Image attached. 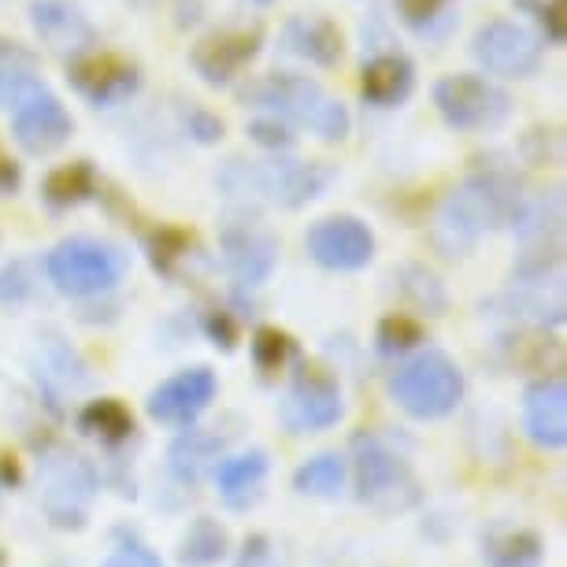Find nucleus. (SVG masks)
<instances>
[{
	"instance_id": "1",
	"label": "nucleus",
	"mask_w": 567,
	"mask_h": 567,
	"mask_svg": "<svg viewBox=\"0 0 567 567\" xmlns=\"http://www.w3.org/2000/svg\"><path fill=\"white\" fill-rule=\"evenodd\" d=\"M519 178L505 167L475 171L464 186L453 189L434 212L431 241L445 260H460L478 245L486 230L501 227L519 208Z\"/></svg>"
},
{
	"instance_id": "2",
	"label": "nucleus",
	"mask_w": 567,
	"mask_h": 567,
	"mask_svg": "<svg viewBox=\"0 0 567 567\" xmlns=\"http://www.w3.org/2000/svg\"><path fill=\"white\" fill-rule=\"evenodd\" d=\"M256 109H264L267 115L293 126H308L312 134H319L323 142H341L349 134V109L341 101H334L319 82L305 79V74H267L264 82H256L245 93Z\"/></svg>"
},
{
	"instance_id": "3",
	"label": "nucleus",
	"mask_w": 567,
	"mask_h": 567,
	"mask_svg": "<svg viewBox=\"0 0 567 567\" xmlns=\"http://www.w3.org/2000/svg\"><path fill=\"white\" fill-rule=\"evenodd\" d=\"M334 171L327 164H297V159H267V164H245L230 159L216 175V186L227 197H256L282 208H301L330 186Z\"/></svg>"
},
{
	"instance_id": "4",
	"label": "nucleus",
	"mask_w": 567,
	"mask_h": 567,
	"mask_svg": "<svg viewBox=\"0 0 567 567\" xmlns=\"http://www.w3.org/2000/svg\"><path fill=\"white\" fill-rule=\"evenodd\" d=\"M390 398L412 420H445L464 401V371L442 349H423L390 379Z\"/></svg>"
},
{
	"instance_id": "5",
	"label": "nucleus",
	"mask_w": 567,
	"mask_h": 567,
	"mask_svg": "<svg viewBox=\"0 0 567 567\" xmlns=\"http://www.w3.org/2000/svg\"><path fill=\"white\" fill-rule=\"evenodd\" d=\"M38 478H41V508H45L52 527L60 530L85 527L90 505L97 497V471H93L90 460L56 445L49 453H41Z\"/></svg>"
},
{
	"instance_id": "6",
	"label": "nucleus",
	"mask_w": 567,
	"mask_h": 567,
	"mask_svg": "<svg viewBox=\"0 0 567 567\" xmlns=\"http://www.w3.org/2000/svg\"><path fill=\"white\" fill-rule=\"evenodd\" d=\"M45 271L60 293L68 297H97L123 282L126 256L109 241L97 238H68L49 252Z\"/></svg>"
},
{
	"instance_id": "7",
	"label": "nucleus",
	"mask_w": 567,
	"mask_h": 567,
	"mask_svg": "<svg viewBox=\"0 0 567 567\" xmlns=\"http://www.w3.org/2000/svg\"><path fill=\"white\" fill-rule=\"evenodd\" d=\"M352 464H357V489L363 505L379 512H404L420 501V483L412 467L379 434L352 437Z\"/></svg>"
},
{
	"instance_id": "8",
	"label": "nucleus",
	"mask_w": 567,
	"mask_h": 567,
	"mask_svg": "<svg viewBox=\"0 0 567 567\" xmlns=\"http://www.w3.org/2000/svg\"><path fill=\"white\" fill-rule=\"evenodd\" d=\"M434 104L453 131H467V134L497 131L512 115L508 93L494 82L478 79V74H445L434 85Z\"/></svg>"
},
{
	"instance_id": "9",
	"label": "nucleus",
	"mask_w": 567,
	"mask_h": 567,
	"mask_svg": "<svg viewBox=\"0 0 567 567\" xmlns=\"http://www.w3.org/2000/svg\"><path fill=\"white\" fill-rule=\"evenodd\" d=\"M346 415L341 404V386L334 374H327L323 368L308 363L293 374L290 390L282 401V426L290 434H319L338 426V420Z\"/></svg>"
},
{
	"instance_id": "10",
	"label": "nucleus",
	"mask_w": 567,
	"mask_h": 567,
	"mask_svg": "<svg viewBox=\"0 0 567 567\" xmlns=\"http://www.w3.org/2000/svg\"><path fill=\"white\" fill-rule=\"evenodd\" d=\"M12 104H16L12 109V134L27 153H34V156L52 153V148H60L74 131L71 112L34 79H27L23 85H19Z\"/></svg>"
},
{
	"instance_id": "11",
	"label": "nucleus",
	"mask_w": 567,
	"mask_h": 567,
	"mask_svg": "<svg viewBox=\"0 0 567 567\" xmlns=\"http://www.w3.org/2000/svg\"><path fill=\"white\" fill-rule=\"evenodd\" d=\"M219 393V379L212 368H186L178 374H171L167 382L148 393V420H156L159 426H171V431H186L194 426L200 415L208 412V404L216 401Z\"/></svg>"
},
{
	"instance_id": "12",
	"label": "nucleus",
	"mask_w": 567,
	"mask_h": 567,
	"mask_svg": "<svg viewBox=\"0 0 567 567\" xmlns=\"http://www.w3.org/2000/svg\"><path fill=\"white\" fill-rule=\"evenodd\" d=\"M71 85L82 93L90 104L97 109H112V104L131 101L142 85V74H137V63L126 56H115V52H82L71 63Z\"/></svg>"
},
{
	"instance_id": "13",
	"label": "nucleus",
	"mask_w": 567,
	"mask_h": 567,
	"mask_svg": "<svg viewBox=\"0 0 567 567\" xmlns=\"http://www.w3.org/2000/svg\"><path fill=\"white\" fill-rule=\"evenodd\" d=\"M471 52L489 74H505V79H523L542 63V41L527 27L497 19L486 23L471 41Z\"/></svg>"
},
{
	"instance_id": "14",
	"label": "nucleus",
	"mask_w": 567,
	"mask_h": 567,
	"mask_svg": "<svg viewBox=\"0 0 567 567\" xmlns=\"http://www.w3.org/2000/svg\"><path fill=\"white\" fill-rule=\"evenodd\" d=\"M308 252L327 271H360L374 256V234L352 216H330L308 230Z\"/></svg>"
},
{
	"instance_id": "15",
	"label": "nucleus",
	"mask_w": 567,
	"mask_h": 567,
	"mask_svg": "<svg viewBox=\"0 0 567 567\" xmlns=\"http://www.w3.org/2000/svg\"><path fill=\"white\" fill-rule=\"evenodd\" d=\"M256 52H260V30L227 27V30H216V34L200 38L194 52H189V63H194V71L208 85H227L249 68L256 60Z\"/></svg>"
},
{
	"instance_id": "16",
	"label": "nucleus",
	"mask_w": 567,
	"mask_h": 567,
	"mask_svg": "<svg viewBox=\"0 0 567 567\" xmlns=\"http://www.w3.org/2000/svg\"><path fill=\"white\" fill-rule=\"evenodd\" d=\"M30 23H34L41 45L56 52V56L74 60L97 45V30L71 0H34L30 4Z\"/></svg>"
},
{
	"instance_id": "17",
	"label": "nucleus",
	"mask_w": 567,
	"mask_h": 567,
	"mask_svg": "<svg viewBox=\"0 0 567 567\" xmlns=\"http://www.w3.org/2000/svg\"><path fill=\"white\" fill-rule=\"evenodd\" d=\"M523 426L538 449L567 445V382L560 374L538 379L523 393Z\"/></svg>"
},
{
	"instance_id": "18",
	"label": "nucleus",
	"mask_w": 567,
	"mask_h": 567,
	"mask_svg": "<svg viewBox=\"0 0 567 567\" xmlns=\"http://www.w3.org/2000/svg\"><path fill=\"white\" fill-rule=\"evenodd\" d=\"M223 260L238 286H260L275 271L278 241L256 223H230L223 230Z\"/></svg>"
},
{
	"instance_id": "19",
	"label": "nucleus",
	"mask_w": 567,
	"mask_h": 567,
	"mask_svg": "<svg viewBox=\"0 0 567 567\" xmlns=\"http://www.w3.org/2000/svg\"><path fill=\"white\" fill-rule=\"evenodd\" d=\"M267 471H271V460H267L264 449H249V453L238 456H223L216 464V486L223 505L234 512H249L264 494Z\"/></svg>"
},
{
	"instance_id": "20",
	"label": "nucleus",
	"mask_w": 567,
	"mask_h": 567,
	"mask_svg": "<svg viewBox=\"0 0 567 567\" xmlns=\"http://www.w3.org/2000/svg\"><path fill=\"white\" fill-rule=\"evenodd\" d=\"M282 41L293 56H301L316 68H334L341 60V49H346V38H341L338 23H330L327 16H297L286 23Z\"/></svg>"
},
{
	"instance_id": "21",
	"label": "nucleus",
	"mask_w": 567,
	"mask_h": 567,
	"mask_svg": "<svg viewBox=\"0 0 567 567\" xmlns=\"http://www.w3.org/2000/svg\"><path fill=\"white\" fill-rule=\"evenodd\" d=\"M412 85H415V68L401 52H382L371 63H363L360 90L374 109H398V104L409 101Z\"/></svg>"
},
{
	"instance_id": "22",
	"label": "nucleus",
	"mask_w": 567,
	"mask_h": 567,
	"mask_svg": "<svg viewBox=\"0 0 567 567\" xmlns=\"http://www.w3.org/2000/svg\"><path fill=\"white\" fill-rule=\"evenodd\" d=\"M223 449H227V437L223 434L200 431V426H186V434H182L167 453L171 475L186 486H197L208 471H216V464L223 460Z\"/></svg>"
},
{
	"instance_id": "23",
	"label": "nucleus",
	"mask_w": 567,
	"mask_h": 567,
	"mask_svg": "<svg viewBox=\"0 0 567 567\" xmlns=\"http://www.w3.org/2000/svg\"><path fill=\"white\" fill-rule=\"evenodd\" d=\"M227 553H230V534L208 516L189 523V530L182 534V545H178L182 567H216Z\"/></svg>"
},
{
	"instance_id": "24",
	"label": "nucleus",
	"mask_w": 567,
	"mask_h": 567,
	"mask_svg": "<svg viewBox=\"0 0 567 567\" xmlns=\"http://www.w3.org/2000/svg\"><path fill=\"white\" fill-rule=\"evenodd\" d=\"M349 467L338 453H319L293 471V489L305 497H338L346 489Z\"/></svg>"
},
{
	"instance_id": "25",
	"label": "nucleus",
	"mask_w": 567,
	"mask_h": 567,
	"mask_svg": "<svg viewBox=\"0 0 567 567\" xmlns=\"http://www.w3.org/2000/svg\"><path fill=\"white\" fill-rule=\"evenodd\" d=\"M79 431L90 434V437H101L104 445H120V442H126V437L134 434V415L112 398L90 401L79 412Z\"/></svg>"
},
{
	"instance_id": "26",
	"label": "nucleus",
	"mask_w": 567,
	"mask_h": 567,
	"mask_svg": "<svg viewBox=\"0 0 567 567\" xmlns=\"http://www.w3.org/2000/svg\"><path fill=\"white\" fill-rule=\"evenodd\" d=\"M93 189H97V175H93V167L85 164V159H79V164L52 171L49 182H45V200L56 208H71V205L90 200Z\"/></svg>"
},
{
	"instance_id": "27",
	"label": "nucleus",
	"mask_w": 567,
	"mask_h": 567,
	"mask_svg": "<svg viewBox=\"0 0 567 567\" xmlns=\"http://www.w3.org/2000/svg\"><path fill=\"white\" fill-rule=\"evenodd\" d=\"M453 4L456 0H393L398 16L420 34H437V23H453Z\"/></svg>"
},
{
	"instance_id": "28",
	"label": "nucleus",
	"mask_w": 567,
	"mask_h": 567,
	"mask_svg": "<svg viewBox=\"0 0 567 567\" xmlns=\"http://www.w3.org/2000/svg\"><path fill=\"white\" fill-rule=\"evenodd\" d=\"M290 357H293L290 334H282V330H275V327L256 330V338H252V360H256V368H260L264 374L282 371Z\"/></svg>"
},
{
	"instance_id": "29",
	"label": "nucleus",
	"mask_w": 567,
	"mask_h": 567,
	"mask_svg": "<svg viewBox=\"0 0 567 567\" xmlns=\"http://www.w3.org/2000/svg\"><path fill=\"white\" fill-rule=\"evenodd\" d=\"M527 16H534V23L545 30L549 41H560L567 38V0H516Z\"/></svg>"
},
{
	"instance_id": "30",
	"label": "nucleus",
	"mask_w": 567,
	"mask_h": 567,
	"mask_svg": "<svg viewBox=\"0 0 567 567\" xmlns=\"http://www.w3.org/2000/svg\"><path fill=\"white\" fill-rule=\"evenodd\" d=\"M489 556H494L497 567H527V564H534L542 556V542L534 538V534L519 530V534H512V538H505L501 545L494 542Z\"/></svg>"
},
{
	"instance_id": "31",
	"label": "nucleus",
	"mask_w": 567,
	"mask_h": 567,
	"mask_svg": "<svg viewBox=\"0 0 567 567\" xmlns=\"http://www.w3.org/2000/svg\"><path fill=\"white\" fill-rule=\"evenodd\" d=\"M423 341V327L409 316H390L379 327V349L382 352H404Z\"/></svg>"
},
{
	"instance_id": "32",
	"label": "nucleus",
	"mask_w": 567,
	"mask_h": 567,
	"mask_svg": "<svg viewBox=\"0 0 567 567\" xmlns=\"http://www.w3.org/2000/svg\"><path fill=\"white\" fill-rule=\"evenodd\" d=\"M27 79H30V56H27V52L0 45V101L16 97L19 85H23Z\"/></svg>"
},
{
	"instance_id": "33",
	"label": "nucleus",
	"mask_w": 567,
	"mask_h": 567,
	"mask_svg": "<svg viewBox=\"0 0 567 567\" xmlns=\"http://www.w3.org/2000/svg\"><path fill=\"white\" fill-rule=\"evenodd\" d=\"M101 567H164V560L142 542H123V545H115Z\"/></svg>"
},
{
	"instance_id": "34",
	"label": "nucleus",
	"mask_w": 567,
	"mask_h": 567,
	"mask_svg": "<svg viewBox=\"0 0 567 567\" xmlns=\"http://www.w3.org/2000/svg\"><path fill=\"white\" fill-rule=\"evenodd\" d=\"M234 567H278L275 560V545L264 538V534H256V538L245 542V549L238 556V564Z\"/></svg>"
},
{
	"instance_id": "35",
	"label": "nucleus",
	"mask_w": 567,
	"mask_h": 567,
	"mask_svg": "<svg viewBox=\"0 0 567 567\" xmlns=\"http://www.w3.org/2000/svg\"><path fill=\"white\" fill-rule=\"evenodd\" d=\"M249 134L256 137V142H264V145H271V148H290L293 145V134L286 131L282 120H260V123H252L249 126Z\"/></svg>"
},
{
	"instance_id": "36",
	"label": "nucleus",
	"mask_w": 567,
	"mask_h": 567,
	"mask_svg": "<svg viewBox=\"0 0 567 567\" xmlns=\"http://www.w3.org/2000/svg\"><path fill=\"white\" fill-rule=\"evenodd\" d=\"M186 126L197 142H219L223 137V120H216V115H208V112H189Z\"/></svg>"
},
{
	"instance_id": "37",
	"label": "nucleus",
	"mask_w": 567,
	"mask_h": 567,
	"mask_svg": "<svg viewBox=\"0 0 567 567\" xmlns=\"http://www.w3.org/2000/svg\"><path fill=\"white\" fill-rule=\"evenodd\" d=\"M19 182H23V171H19V164L12 156L0 148V197H8V194H16L19 189Z\"/></svg>"
},
{
	"instance_id": "38",
	"label": "nucleus",
	"mask_w": 567,
	"mask_h": 567,
	"mask_svg": "<svg viewBox=\"0 0 567 567\" xmlns=\"http://www.w3.org/2000/svg\"><path fill=\"white\" fill-rule=\"evenodd\" d=\"M260 4H264V0H260Z\"/></svg>"
}]
</instances>
